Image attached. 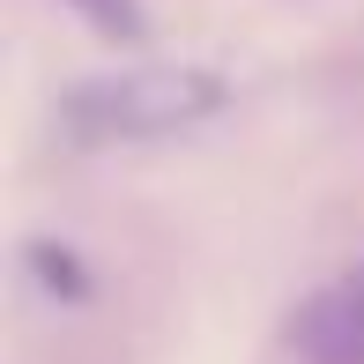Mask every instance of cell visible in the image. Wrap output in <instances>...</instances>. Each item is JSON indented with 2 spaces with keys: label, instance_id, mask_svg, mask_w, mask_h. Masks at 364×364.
<instances>
[{
  "label": "cell",
  "instance_id": "obj_1",
  "mask_svg": "<svg viewBox=\"0 0 364 364\" xmlns=\"http://www.w3.org/2000/svg\"><path fill=\"white\" fill-rule=\"evenodd\" d=\"M208 112H223V75L208 68H127L105 82L68 90L60 119L75 141H156V134H186Z\"/></svg>",
  "mask_w": 364,
  "mask_h": 364
},
{
  "label": "cell",
  "instance_id": "obj_3",
  "mask_svg": "<svg viewBox=\"0 0 364 364\" xmlns=\"http://www.w3.org/2000/svg\"><path fill=\"white\" fill-rule=\"evenodd\" d=\"M68 8H82L105 38H141V8L134 0H68Z\"/></svg>",
  "mask_w": 364,
  "mask_h": 364
},
{
  "label": "cell",
  "instance_id": "obj_2",
  "mask_svg": "<svg viewBox=\"0 0 364 364\" xmlns=\"http://www.w3.org/2000/svg\"><path fill=\"white\" fill-rule=\"evenodd\" d=\"M305 357L312 364H364V260L305 312Z\"/></svg>",
  "mask_w": 364,
  "mask_h": 364
}]
</instances>
